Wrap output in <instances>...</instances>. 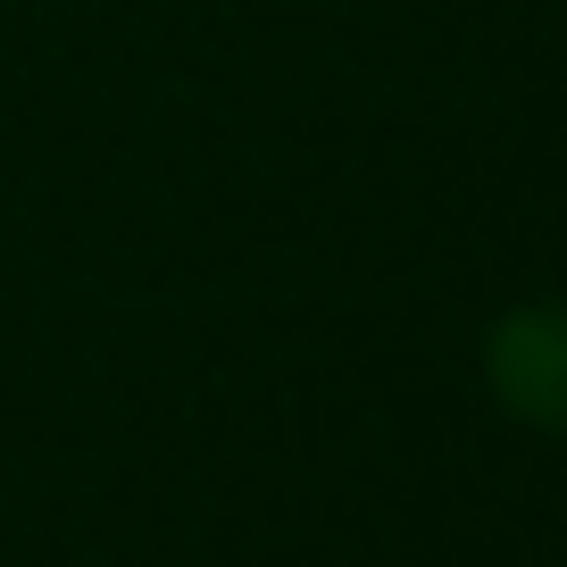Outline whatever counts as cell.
<instances>
[{
    "mask_svg": "<svg viewBox=\"0 0 567 567\" xmlns=\"http://www.w3.org/2000/svg\"><path fill=\"white\" fill-rule=\"evenodd\" d=\"M493 384H501L509 409L559 425L567 417V318L526 309V318L501 326V334H493Z\"/></svg>",
    "mask_w": 567,
    "mask_h": 567,
    "instance_id": "obj_1",
    "label": "cell"
}]
</instances>
